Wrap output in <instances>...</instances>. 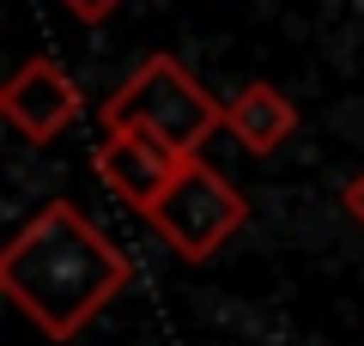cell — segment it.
Listing matches in <instances>:
<instances>
[{
  "label": "cell",
  "mask_w": 364,
  "mask_h": 346,
  "mask_svg": "<svg viewBox=\"0 0 364 346\" xmlns=\"http://www.w3.org/2000/svg\"><path fill=\"white\" fill-rule=\"evenodd\" d=\"M128 280H134L128 256L73 201H49L0 249V292L49 340H73L109 298H122Z\"/></svg>",
  "instance_id": "obj_1"
},
{
  "label": "cell",
  "mask_w": 364,
  "mask_h": 346,
  "mask_svg": "<svg viewBox=\"0 0 364 346\" xmlns=\"http://www.w3.org/2000/svg\"><path fill=\"white\" fill-rule=\"evenodd\" d=\"M146 219L158 225V237H164L176 256L207 261L213 249H219L225 237H231V231L249 219V201H243V194H237L213 164L188 158V164L176 170V182L164 189V201H158Z\"/></svg>",
  "instance_id": "obj_3"
},
{
  "label": "cell",
  "mask_w": 364,
  "mask_h": 346,
  "mask_svg": "<svg viewBox=\"0 0 364 346\" xmlns=\"http://www.w3.org/2000/svg\"><path fill=\"white\" fill-rule=\"evenodd\" d=\"M225 128H231V140L243 146V152L267 158V152H279V146L291 140L298 110H291V98L279 85H243L231 103H225Z\"/></svg>",
  "instance_id": "obj_6"
},
{
  "label": "cell",
  "mask_w": 364,
  "mask_h": 346,
  "mask_svg": "<svg viewBox=\"0 0 364 346\" xmlns=\"http://www.w3.org/2000/svg\"><path fill=\"white\" fill-rule=\"evenodd\" d=\"M79 110H85V103H79V85L49 61V55L25 61L13 79H6V91H0V115H6L25 140H37V146L55 140L61 128H73Z\"/></svg>",
  "instance_id": "obj_4"
},
{
  "label": "cell",
  "mask_w": 364,
  "mask_h": 346,
  "mask_svg": "<svg viewBox=\"0 0 364 346\" xmlns=\"http://www.w3.org/2000/svg\"><path fill=\"white\" fill-rule=\"evenodd\" d=\"M67 6H73V13L85 19V25H97V19H109V13H116L122 0H67Z\"/></svg>",
  "instance_id": "obj_7"
},
{
  "label": "cell",
  "mask_w": 364,
  "mask_h": 346,
  "mask_svg": "<svg viewBox=\"0 0 364 346\" xmlns=\"http://www.w3.org/2000/svg\"><path fill=\"white\" fill-rule=\"evenodd\" d=\"M182 164H188V158L164 152L158 140H140V134H109V140L97 146V177H104L128 206H140V213H152V206L164 201V189L176 182Z\"/></svg>",
  "instance_id": "obj_5"
},
{
  "label": "cell",
  "mask_w": 364,
  "mask_h": 346,
  "mask_svg": "<svg viewBox=\"0 0 364 346\" xmlns=\"http://www.w3.org/2000/svg\"><path fill=\"white\" fill-rule=\"evenodd\" d=\"M346 213H352V219L364 225V170H358V177L346 182Z\"/></svg>",
  "instance_id": "obj_8"
},
{
  "label": "cell",
  "mask_w": 364,
  "mask_h": 346,
  "mask_svg": "<svg viewBox=\"0 0 364 346\" xmlns=\"http://www.w3.org/2000/svg\"><path fill=\"white\" fill-rule=\"evenodd\" d=\"M104 128L109 134H140V140H158L176 158H195L207 146V134L225 128V110L188 79V67L176 55H146L122 79V91L104 103Z\"/></svg>",
  "instance_id": "obj_2"
}]
</instances>
